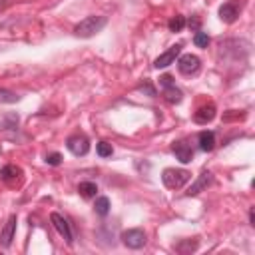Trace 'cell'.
Listing matches in <instances>:
<instances>
[{
    "instance_id": "1",
    "label": "cell",
    "mask_w": 255,
    "mask_h": 255,
    "mask_svg": "<svg viewBox=\"0 0 255 255\" xmlns=\"http://www.w3.org/2000/svg\"><path fill=\"white\" fill-rule=\"evenodd\" d=\"M108 18L106 16H86L82 22H78L74 26V34L78 38H92L98 32H102V28L106 26Z\"/></svg>"
},
{
    "instance_id": "2",
    "label": "cell",
    "mask_w": 255,
    "mask_h": 255,
    "mask_svg": "<svg viewBox=\"0 0 255 255\" xmlns=\"http://www.w3.org/2000/svg\"><path fill=\"white\" fill-rule=\"evenodd\" d=\"M190 172L188 170H174V168H168V170H164V174H162V182H164V186L168 188V190H180V188H184L188 182H190Z\"/></svg>"
},
{
    "instance_id": "3",
    "label": "cell",
    "mask_w": 255,
    "mask_h": 255,
    "mask_svg": "<svg viewBox=\"0 0 255 255\" xmlns=\"http://www.w3.org/2000/svg\"><path fill=\"white\" fill-rule=\"evenodd\" d=\"M120 239H122V243L128 247V249H140V247H144L146 245V231L144 229H126L122 235H120Z\"/></svg>"
},
{
    "instance_id": "4",
    "label": "cell",
    "mask_w": 255,
    "mask_h": 255,
    "mask_svg": "<svg viewBox=\"0 0 255 255\" xmlns=\"http://www.w3.org/2000/svg\"><path fill=\"white\" fill-rule=\"evenodd\" d=\"M66 146H68V150H70L74 156H86V154L90 152V142H88V138L82 136V134L70 136L68 142H66Z\"/></svg>"
},
{
    "instance_id": "5",
    "label": "cell",
    "mask_w": 255,
    "mask_h": 255,
    "mask_svg": "<svg viewBox=\"0 0 255 255\" xmlns=\"http://www.w3.org/2000/svg\"><path fill=\"white\" fill-rule=\"evenodd\" d=\"M50 221H52V225L56 227V231L66 239V243L72 245V243H74V235H72V229H70L68 219L62 217L60 213H52V215H50Z\"/></svg>"
},
{
    "instance_id": "6",
    "label": "cell",
    "mask_w": 255,
    "mask_h": 255,
    "mask_svg": "<svg viewBox=\"0 0 255 255\" xmlns=\"http://www.w3.org/2000/svg\"><path fill=\"white\" fill-rule=\"evenodd\" d=\"M180 54H182V44H176V46L168 48L164 54H160V56L156 58L154 68H156V70H160V68H168L170 64H174V62H176V58H178Z\"/></svg>"
},
{
    "instance_id": "7",
    "label": "cell",
    "mask_w": 255,
    "mask_h": 255,
    "mask_svg": "<svg viewBox=\"0 0 255 255\" xmlns=\"http://www.w3.org/2000/svg\"><path fill=\"white\" fill-rule=\"evenodd\" d=\"M178 70L184 74V76H191L199 70V58L193 56V54H184L180 56L178 60Z\"/></svg>"
},
{
    "instance_id": "8",
    "label": "cell",
    "mask_w": 255,
    "mask_h": 255,
    "mask_svg": "<svg viewBox=\"0 0 255 255\" xmlns=\"http://www.w3.org/2000/svg\"><path fill=\"white\" fill-rule=\"evenodd\" d=\"M16 215H10L8 221L4 223L2 231H0V243H2V247H10L12 239H14V233H16Z\"/></svg>"
},
{
    "instance_id": "9",
    "label": "cell",
    "mask_w": 255,
    "mask_h": 255,
    "mask_svg": "<svg viewBox=\"0 0 255 255\" xmlns=\"http://www.w3.org/2000/svg\"><path fill=\"white\" fill-rule=\"evenodd\" d=\"M211 182H213V176H211V172H203L191 186H190V190L186 191V195L188 197H191V195H197L201 190H205L207 186H211Z\"/></svg>"
},
{
    "instance_id": "10",
    "label": "cell",
    "mask_w": 255,
    "mask_h": 255,
    "mask_svg": "<svg viewBox=\"0 0 255 255\" xmlns=\"http://www.w3.org/2000/svg\"><path fill=\"white\" fill-rule=\"evenodd\" d=\"M237 16H239V6H237L235 2H225V4L219 6V18H221L223 22L231 24V22L237 20Z\"/></svg>"
},
{
    "instance_id": "11",
    "label": "cell",
    "mask_w": 255,
    "mask_h": 255,
    "mask_svg": "<svg viewBox=\"0 0 255 255\" xmlns=\"http://www.w3.org/2000/svg\"><path fill=\"white\" fill-rule=\"evenodd\" d=\"M172 150H174L176 158H178L182 164H190V162L193 160V150H191L188 144H184V142H176V144L172 146Z\"/></svg>"
},
{
    "instance_id": "12",
    "label": "cell",
    "mask_w": 255,
    "mask_h": 255,
    "mask_svg": "<svg viewBox=\"0 0 255 255\" xmlns=\"http://www.w3.org/2000/svg\"><path fill=\"white\" fill-rule=\"evenodd\" d=\"M20 176H22V170L18 166H12V164H8V166H4L2 170H0V180L6 182V184H14Z\"/></svg>"
},
{
    "instance_id": "13",
    "label": "cell",
    "mask_w": 255,
    "mask_h": 255,
    "mask_svg": "<svg viewBox=\"0 0 255 255\" xmlns=\"http://www.w3.org/2000/svg\"><path fill=\"white\" fill-rule=\"evenodd\" d=\"M213 118H215V106H213V104L201 106V108L193 114V120H195L197 124H207V122H211Z\"/></svg>"
},
{
    "instance_id": "14",
    "label": "cell",
    "mask_w": 255,
    "mask_h": 255,
    "mask_svg": "<svg viewBox=\"0 0 255 255\" xmlns=\"http://www.w3.org/2000/svg\"><path fill=\"white\" fill-rule=\"evenodd\" d=\"M199 148L203 150V152H211L213 148H215V134L213 132H209V130H203V132H199Z\"/></svg>"
},
{
    "instance_id": "15",
    "label": "cell",
    "mask_w": 255,
    "mask_h": 255,
    "mask_svg": "<svg viewBox=\"0 0 255 255\" xmlns=\"http://www.w3.org/2000/svg\"><path fill=\"white\" fill-rule=\"evenodd\" d=\"M78 191H80V195H82V197L90 199V197H96V193H98V186H96V184H92V182H82V184L78 186Z\"/></svg>"
},
{
    "instance_id": "16",
    "label": "cell",
    "mask_w": 255,
    "mask_h": 255,
    "mask_svg": "<svg viewBox=\"0 0 255 255\" xmlns=\"http://www.w3.org/2000/svg\"><path fill=\"white\" fill-rule=\"evenodd\" d=\"M164 98L170 102V104H180L182 102V90H178L176 86H168L166 90H164Z\"/></svg>"
},
{
    "instance_id": "17",
    "label": "cell",
    "mask_w": 255,
    "mask_h": 255,
    "mask_svg": "<svg viewBox=\"0 0 255 255\" xmlns=\"http://www.w3.org/2000/svg\"><path fill=\"white\" fill-rule=\"evenodd\" d=\"M94 211H96L98 215H102V217H104V215H108V213H110V199H108V197H104V195H102V197H98V199H96V203H94Z\"/></svg>"
},
{
    "instance_id": "18",
    "label": "cell",
    "mask_w": 255,
    "mask_h": 255,
    "mask_svg": "<svg viewBox=\"0 0 255 255\" xmlns=\"http://www.w3.org/2000/svg\"><path fill=\"white\" fill-rule=\"evenodd\" d=\"M18 100H20V96L14 94L12 90L0 88V104H14V102H18Z\"/></svg>"
},
{
    "instance_id": "19",
    "label": "cell",
    "mask_w": 255,
    "mask_h": 255,
    "mask_svg": "<svg viewBox=\"0 0 255 255\" xmlns=\"http://www.w3.org/2000/svg\"><path fill=\"white\" fill-rule=\"evenodd\" d=\"M184 26H186V18L184 16H174L170 22H168V28L172 30V32H182L184 30Z\"/></svg>"
},
{
    "instance_id": "20",
    "label": "cell",
    "mask_w": 255,
    "mask_h": 255,
    "mask_svg": "<svg viewBox=\"0 0 255 255\" xmlns=\"http://www.w3.org/2000/svg\"><path fill=\"white\" fill-rule=\"evenodd\" d=\"M96 152H98L100 158H110V156L114 154V148H112V144H108V142H98V144H96Z\"/></svg>"
},
{
    "instance_id": "21",
    "label": "cell",
    "mask_w": 255,
    "mask_h": 255,
    "mask_svg": "<svg viewBox=\"0 0 255 255\" xmlns=\"http://www.w3.org/2000/svg\"><path fill=\"white\" fill-rule=\"evenodd\" d=\"M193 44H195L197 48H207V46H209V36H207L205 32H197V34L193 36Z\"/></svg>"
},
{
    "instance_id": "22",
    "label": "cell",
    "mask_w": 255,
    "mask_h": 255,
    "mask_svg": "<svg viewBox=\"0 0 255 255\" xmlns=\"http://www.w3.org/2000/svg\"><path fill=\"white\" fill-rule=\"evenodd\" d=\"M176 249H178L180 253H191V251L197 249V241H184V243H180Z\"/></svg>"
},
{
    "instance_id": "23",
    "label": "cell",
    "mask_w": 255,
    "mask_h": 255,
    "mask_svg": "<svg viewBox=\"0 0 255 255\" xmlns=\"http://www.w3.org/2000/svg\"><path fill=\"white\" fill-rule=\"evenodd\" d=\"M46 164H48V166H60V164H62V156H60L58 152L48 154V156H46Z\"/></svg>"
},
{
    "instance_id": "24",
    "label": "cell",
    "mask_w": 255,
    "mask_h": 255,
    "mask_svg": "<svg viewBox=\"0 0 255 255\" xmlns=\"http://www.w3.org/2000/svg\"><path fill=\"white\" fill-rule=\"evenodd\" d=\"M160 84H162L164 88H168V86H174V82H172V76H168V74H166V76H162V78H160Z\"/></svg>"
},
{
    "instance_id": "25",
    "label": "cell",
    "mask_w": 255,
    "mask_h": 255,
    "mask_svg": "<svg viewBox=\"0 0 255 255\" xmlns=\"http://www.w3.org/2000/svg\"><path fill=\"white\" fill-rule=\"evenodd\" d=\"M140 90H142V92H146L148 96H156V90H154V88H152L150 84H144V86H142Z\"/></svg>"
},
{
    "instance_id": "26",
    "label": "cell",
    "mask_w": 255,
    "mask_h": 255,
    "mask_svg": "<svg viewBox=\"0 0 255 255\" xmlns=\"http://www.w3.org/2000/svg\"><path fill=\"white\" fill-rule=\"evenodd\" d=\"M10 6V0H0V12H4Z\"/></svg>"
},
{
    "instance_id": "27",
    "label": "cell",
    "mask_w": 255,
    "mask_h": 255,
    "mask_svg": "<svg viewBox=\"0 0 255 255\" xmlns=\"http://www.w3.org/2000/svg\"><path fill=\"white\" fill-rule=\"evenodd\" d=\"M190 26H193V28H197V26H199V20H197V18H193V20H190Z\"/></svg>"
},
{
    "instance_id": "28",
    "label": "cell",
    "mask_w": 255,
    "mask_h": 255,
    "mask_svg": "<svg viewBox=\"0 0 255 255\" xmlns=\"http://www.w3.org/2000/svg\"><path fill=\"white\" fill-rule=\"evenodd\" d=\"M249 221H251V225H255V215H253V209H249Z\"/></svg>"
}]
</instances>
